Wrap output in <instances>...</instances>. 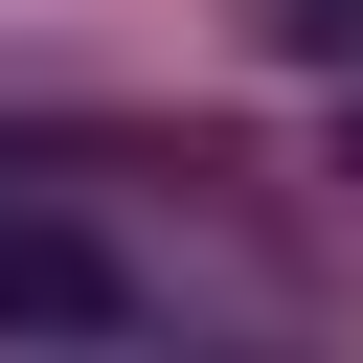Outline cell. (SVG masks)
I'll list each match as a JSON object with an SVG mask.
<instances>
[{
    "instance_id": "7a4b0ae2",
    "label": "cell",
    "mask_w": 363,
    "mask_h": 363,
    "mask_svg": "<svg viewBox=\"0 0 363 363\" xmlns=\"http://www.w3.org/2000/svg\"><path fill=\"white\" fill-rule=\"evenodd\" d=\"M272 45L295 68H363V0H272Z\"/></svg>"
},
{
    "instance_id": "6da1fadb",
    "label": "cell",
    "mask_w": 363,
    "mask_h": 363,
    "mask_svg": "<svg viewBox=\"0 0 363 363\" xmlns=\"http://www.w3.org/2000/svg\"><path fill=\"white\" fill-rule=\"evenodd\" d=\"M0 340H136V272L45 204H0Z\"/></svg>"
}]
</instances>
